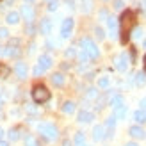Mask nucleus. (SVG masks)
Returning <instances> with one entry per match:
<instances>
[{
	"instance_id": "1",
	"label": "nucleus",
	"mask_w": 146,
	"mask_h": 146,
	"mask_svg": "<svg viewBox=\"0 0 146 146\" xmlns=\"http://www.w3.org/2000/svg\"><path fill=\"white\" fill-rule=\"evenodd\" d=\"M134 27H135L134 11H125L121 14V18H119V34H121L119 39H121V43H127L130 39V34H132Z\"/></svg>"
},
{
	"instance_id": "2",
	"label": "nucleus",
	"mask_w": 146,
	"mask_h": 146,
	"mask_svg": "<svg viewBox=\"0 0 146 146\" xmlns=\"http://www.w3.org/2000/svg\"><path fill=\"white\" fill-rule=\"evenodd\" d=\"M80 46H82V52L89 57V59H98V55H100V52H98V46L94 45V43L89 39V38H84L82 41H80Z\"/></svg>"
},
{
	"instance_id": "3",
	"label": "nucleus",
	"mask_w": 146,
	"mask_h": 146,
	"mask_svg": "<svg viewBox=\"0 0 146 146\" xmlns=\"http://www.w3.org/2000/svg\"><path fill=\"white\" fill-rule=\"evenodd\" d=\"M32 100L36 102V104H46V102L50 100V91L45 86H36L32 89Z\"/></svg>"
},
{
	"instance_id": "4",
	"label": "nucleus",
	"mask_w": 146,
	"mask_h": 146,
	"mask_svg": "<svg viewBox=\"0 0 146 146\" xmlns=\"http://www.w3.org/2000/svg\"><path fill=\"white\" fill-rule=\"evenodd\" d=\"M39 132L43 134V137H45L46 141H55L57 135H59L55 125H52V123H41V125H39Z\"/></svg>"
},
{
	"instance_id": "5",
	"label": "nucleus",
	"mask_w": 146,
	"mask_h": 146,
	"mask_svg": "<svg viewBox=\"0 0 146 146\" xmlns=\"http://www.w3.org/2000/svg\"><path fill=\"white\" fill-rule=\"evenodd\" d=\"M73 25H75L73 18H66V20L62 21V25H61V38H62V39L70 38V34H71V31H73Z\"/></svg>"
},
{
	"instance_id": "6",
	"label": "nucleus",
	"mask_w": 146,
	"mask_h": 146,
	"mask_svg": "<svg viewBox=\"0 0 146 146\" xmlns=\"http://www.w3.org/2000/svg\"><path fill=\"white\" fill-rule=\"evenodd\" d=\"M114 62H116V68H118L119 71H125L127 66H128V55L127 54H121V55H118L114 59Z\"/></svg>"
},
{
	"instance_id": "7",
	"label": "nucleus",
	"mask_w": 146,
	"mask_h": 146,
	"mask_svg": "<svg viewBox=\"0 0 146 146\" xmlns=\"http://www.w3.org/2000/svg\"><path fill=\"white\" fill-rule=\"evenodd\" d=\"M21 16H23V18L29 21V23H32L36 13H34V9H32L31 5H21Z\"/></svg>"
},
{
	"instance_id": "8",
	"label": "nucleus",
	"mask_w": 146,
	"mask_h": 146,
	"mask_svg": "<svg viewBox=\"0 0 146 146\" xmlns=\"http://www.w3.org/2000/svg\"><path fill=\"white\" fill-rule=\"evenodd\" d=\"M20 54V50L16 46H0V55L5 57H16Z\"/></svg>"
},
{
	"instance_id": "9",
	"label": "nucleus",
	"mask_w": 146,
	"mask_h": 146,
	"mask_svg": "<svg viewBox=\"0 0 146 146\" xmlns=\"http://www.w3.org/2000/svg\"><path fill=\"white\" fill-rule=\"evenodd\" d=\"M107 25H109V31H111V38H116L118 36V20H116L114 16H109L107 18Z\"/></svg>"
},
{
	"instance_id": "10",
	"label": "nucleus",
	"mask_w": 146,
	"mask_h": 146,
	"mask_svg": "<svg viewBox=\"0 0 146 146\" xmlns=\"http://www.w3.org/2000/svg\"><path fill=\"white\" fill-rule=\"evenodd\" d=\"M14 73H16L18 78H25L27 77V64L25 62H16V66H14Z\"/></svg>"
},
{
	"instance_id": "11",
	"label": "nucleus",
	"mask_w": 146,
	"mask_h": 146,
	"mask_svg": "<svg viewBox=\"0 0 146 146\" xmlns=\"http://www.w3.org/2000/svg\"><path fill=\"white\" fill-rule=\"evenodd\" d=\"M38 66H39L43 71L48 70L50 66H52V57H50V55H41L39 61H38Z\"/></svg>"
},
{
	"instance_id": "12",
	"label": "nucleus",
	"mask_w": 146,
	"mask_h": 146,
	"mask_svg": "<svg viewBox=\"0 0 146 146\" xmlns=\"http://www.w3.org/2000/svg\"><path fill=\"white\" fill-rule=\"evenodd\" d=\"M128 134L132 135V137H135V139H143V137L146 135V134H144V130H143V128H141L139 125H134V127H130Z\"/></svg>"
},
{
	"instance_id": "13",
	"label": "nucleus",
	"mask_w": 146,
	"mask_h": 146,
	"mask_svg": "<svg viewBox=\"0 0 146 146\" xmlns=\"http://www.w3.org/2000/svg\"><path fill=\"white\" fill-rule=\"evenodd\" d=\"M39 29H41V34H45V36H48L52 32V21H50V18H43Z\"/></svg>"
},
{
	"instance_id": "14",
	"label": "nucleus",
	"mask_w": 146,
	"mask_h": 146,
	"mask_svg": "<svg viewBox=\"0 0 146 146\" xmlns=\"http://www.w3.org/2000/svg\"><path fill=\"white\" fill-rule=\"evenodd\" d=\"M94 119V114L93 112H87V111H80L78 112V121L80 123H91Z\"/></svg>"
},
{
	"instance_id": "15",
	"label": "nucleus",
	"mask_w": 146,
	"mask_h": 146,
	"mask_svg": "<svg viewBox=\"0 0 146 146\" xmlns=\"http://www.w3.org/2000/svg\"><path fill=\"white\" fill-rule=\"evenodd\" d=\"M105 128L104 127H102V125H98V127H94L93 128V139L94 141H102V139H104V137H105Z\"/></svg>"
},
{
	"instance_id": "16",
	"label": "nucleus",
	"mask_w": 146,
	"mask_h": 146,
	"mask_svg": "<svg viewBox=\"0 0 146 146\" xmlns=\"http://www.w3.org/2000/svg\"><path fill=\"white\" fill-rule=\"evenodd\" d=\"M64 80H66V78H64L62 73H54V75H52V84H54V86H57V87L64 86Z\"/></svg>"
},
{
	"instance_id": "17",
	"label": "nucleus",
	"mask_w": 146,
	"mask_h": 146,
	"mask_svg": "<svg viewBox=\"0 0 146 146\" xmlns=\"http://www.w3.org/2000/svg\"><path fill=\"white\" fill-rule=\"evenodd\" d=\"M134 119H135V123H146V111H143V109L135 111L134 112Z\"/></svg>"
},
{
	"instance_id": "18",
	"label": "nucleus",
	"mask_w": 146,
	"mask_h": 146,
	"mask_svg": "<svg viewBox=\"0 0 146 146\" xmlns=\"http://www.w3.org/2000/svg\"><path fill=\"white\" fill-rule=\"evenodd\" d=\"M5 20H7V23H9V25H16L18 21H20V14L18 13H9L5 16Z\"/></svg>"
},
{
	"instance_id": "19",
	"label": "nucleus",
	"mask_w": 146,
	"mask_h": 146,
	"mask_svg": "<svg viewBox=\"0 0 146 146\" xmlns=\"http://www.w3.org/2000/svg\"><path fill=\"white\" fill-rule=\"evenodd\" d=\"M127 116V107L123 105V107H119V109H114V118L116 119H123Z\"/></svg>"
},
{
	"instance_id": "20",
	"label": "nucleus",
	"mask_w": 146,
	"mask_h": 146,
	"mask_svg": "<svg viewBox=\"0 0 146 146\" xmlns=\"http://www.w3.org/2000/svg\"><path fill=\"white\" fill-rule=\"evenodd\" d=\"M62 112H64V114H71V112H75V104H73V102H64V105H62Z\"/></svg>"
},
{
	"instance_id": "21",
	"label": "nucleus",
	"mask_w": 146,
	"mask_h": 146,
	"mask_svg": "<svg viewBox=\"0 0 146 146\" xmlns=\"http://www.w3.org/2000/svg\"><path fill=\"white\" fill-rule=\"evenodd\" d=\"M111 105H112L114 109H119V107H123V96H121V94H116V96L111 100Z\"/></svg>"
},
{
	"instance_id": "22",
	"label": "nucleus",
	"mask_w": 146,
	"mask_h": 146,
	"mask_svg": "<svg viewBox=\"0 0 146 146\" xmlns=\"http://www.w3.org/2000/svg\"><path fill=\"white\" fill-rule=\"evenodd\" d=\"M75 146H86V137H84V132H78L75 135Z\"/></svg>"
},
{
	"instance_id": "23",
	"label": "nucleus",
	"mask_w": 146,
	"mask_h": 146,
	"mask_svg": "<svg viewBox=\"0 0 146 146\" xmlns=\"http://www.w3.org/2000/svg\"><path fill=\"white\" fill-rule=\"evenodd\" d=\"M9 139L11 141H18L20 139V128H11L9 130Z\"/></svg>"
},
{
	"instance_id": "24",
	"label": "nucleus",
	"mask_w": 146,
	"mask_h": 146,
	"mask_svg": "<svg viewBox=\"0 0 146 146\" xmlns=\"http://www.w3.org/2000/svg\"><path fill=\"white\" fill-rule=\"evenodd\" d=\"M25 146H39V144H38V141H36L34 135H27L25 137Z\"/></svg>"
},
{
	"instance_id": "25",
	"label": "nucleus",
	"mask_w": 146,
	"mask_h": 146,
	"mask_svg": "<svg viewBox=\"0 0 146 146\" xmlns=\"http://www.w3.org/2000/svg\"><path fill=\"white\" fill-rule=\"evenodd\" d=\"M135 82L137 84H144L146 82V73L144 71H141V73H137V75H135Z\"/></svg>"
},
{
	"instance_id": "26",
	"label": "nucleus",
	"mask_w": 146,
	"mask_h": 146,
	"mask_svg": "<svg viewBox=\"0 0 146 146\" xmlns=\"http://www.w3.org/2000/svg\"><path fill=\"white\" fill-rule=\"evenodd\" d=\"M7 75H9V68L4 66V64H0V78H5Z\"/></svg>"
},
{
	"instance_id": "27",
	"label": "nucleus",
	"mask_w": 146,
	"mask_h": 146,
	"mask_svg": "<svg viewBox=\"0 0 146 146\" xmlns=\"http://www.w3.org/2000/svg\"><path fill=\"white\" fill-rule=\"evenodd\" d=\"M98 86L102 87V89H105V87L109 86V77H102V78L98 80Z\"/></svg>"
},
{
	"instance_id": "28",
	"label": "nucleus",
	"mask_w": 146,
	"mask_h": 146,
	"mask_svg": "<svg viewBox=\"0 0 146 146\" xmlns=\"http://www.w3.org/2000/svg\"><path fill=\"white\" fill-rule=\"evenodd\" d=\"M114 125H116V118H114V116H111V118L107 119L105 127H107V128H114Z\"/></svg>"
},
{
	"instance_id": "29",
	"label": "nucleus",
	"mask_w": 146,
	"mask_h": 146,
	"mask_svg": "<svg viewBox=\"0 0 146 146\" xmlns=\"http://www.w3.org/2000/svg\"><path fill=\"white\" fill-rule=\"evenodd\" d=\"M132 36H134L135 39H139L141 36H143V29H139V27H137V29H134V31H132Z\"/></svg>"
},
{
	"instance_id": "30",
	"label": "nucleus",
	"mask_w": 146,
	"mask_h": 146,
	"mask_svg": "<svg viewBox=\"0 0 146 146\" xmlns=\"http://www.w3.org/2000/svg\"><path fill=\"white\" fill-rule=\"evenodd\" d=\"M57 5H59V2H57V0H50V4H48V11H55V9H57Z\"/></svg>"
},
{
	"instance_id": "31",
	"label": "nucleus",
	"mask_w": 146,
	"mask_h": 146,
	"mask_svg": "<svg viewBox=\"0 0 146 146\" xmlns=\"http://www.w3.org/2000/svg\"><path fill=\"white\" fill-rule=\"evenodd\" d=\"M94 34H96V38H98V39H104V38H105V34H104V31H102L100 27L94 29Z\"/></svg>"
},
{
	"instance_id": "32",
	"label": "nucleus",
	"mask_w": 146,
	"mask_h": 146,
	"mask_svg": "<svg viewBox=\"0 0 146 146\" xmlns=\"http://www.w3.org/2000/svg\"><path fill=\"white\" fill-rule=\"evenodd\" d=\"M0 38H9V31L5 27H0Z\"/></svg>"
},
{
	"instance_id": "33",
	"label": "nucleus",
	"mask_w": 146,
	"mask_h": 146,
	"mask_svg": "<svg viewBox=\"0 0 146 146\" xmlns=\"http://www.w3.org/2000/svg\"><path fill=\"white\" fill-rule=\"evenodd\" d=\"M96 96H98L96 89H89V91H87V98H96Z\"/></svg>"
},
{
	"instance_id": "34",
	"label": "nucleus",
	"mask_w": 146,
	"mask_h": 146,
	"mask_svg": "<svg viewBox=\"0 0 146 146\" xmlns=\"http://www.w3.org/2000/svg\"><path fill=\"white\" fill-rule=\"evenodd\" d=\"M27 34H29V36H34V27H32V23L27 25Z\"/></svg>"
},
{
	"instance_id": "35",
	"label": "nucleus",
	"mask_w": 146,
	"mask_h": 146,
	"mask_svg": "<svg viewBox=\"0 0 146 146\" xmlns=\"http://www.w3.org/2000/svg\"><path fill=\"white\" fill-rule=\"evenodd\" d=\"M114 7H116V9H121V7H123V0H114Z\"/></svg>"
},
{
	"instance_id": "36",
	"label": "nucleus",
	"mask_w": 146,
	"mask_h": 146,
	"mask_svg": "<svg viewBox=\"0 0 146 146\" xmlns=\"http://www.w3.org/2000/svg\"><path fill=\"white\" fill-rule=\"evenodd\" d=\"M41 73H43V70L39 66H34V75H41Z\"/></svg>"
},
{
	"instance_id": "37",
	"label": "nucleus",
	"mask_w": 146,
	"mask_h": 146,
	"mask_svg": "<svg viewBox=\"0 0 146 146\" xmlns=\"http://www.w3.org/2000/svg\"><path fill=\"white\" fill-rule=\"evenodd\" d=\"M66 55H68V57L75 55V50H73V48H68V50H66Z\"/></svg>"
},
{
	"instance_id": "38",
	"label": "nucleus",
	"mask_w": 146,
	"mask_h": 146,
	"mask_svg": "<svg viewBox=\"0 0 146 146\" xmlns=\"http://www.w3.org/2000/svg\"><path fill=\"white\" fill-rule=\"evenodd\" d=\"M141 109H143V111H146V96L141 100Z\"/></svg>"
},
{
	"instance_id": "39",
	"label": "nucleus",
	"mask_w": 146,
	"mask_h": 146,
	"mask_svg": "<svg viewBox=\"0 0 146 146\" xmlns=\"http://www.w3.org/2000/svg\"><path fill=\"white\" fill-rule=\"evenodd\" d=\"M100 18L105 20V18H107V11H102V13H100Z\"/></svg>"
},
{
	"instance_id": "40",
	"label": "nucleus",
	"mask_w": 146,
	"mask_h": 146,
	"mask_svg": "<svg viewBox=\"0 0 146 146\" xmlns=\"http://www.w3.org/2000/svg\"><path fill=\"white\" fill-rule=\"evenodd\" d=\"M62 146H71V143H70V141H64V143H62Z\"/></svg>"
},
{
	"instance_id": "41",
	"label": "nucleus",
	"mask_w": 146,
	"mask_h": 146,
	"mask_svg": "<svg viewBox=\"0 0 146 146\" xmlns=\"http://www.w3.org/2000/svg\"><path fill=\"white\" fill-rule=\"evenodd\" d=\"M2 135H4V130H2V127H0V141H2Z\"/></svg>"
},
{
	"instance_id": "42",
	"label": "nucleus",
	"mask_w": 146,
	"mask_h": 146,
	"mask_svg": "<svg viewBox=\"0 0 146 146\" xmlns=\"http://www.w3.org/2000/svg\"><path fill=\"white\" fill-rule=\"evenodd\" d=\"M0 146H7V141H0Z\"/></svg>"
},
{
	"instance_id": "43",
	"label": "nucleus",
	"mask_w": 146,
	"mask_h": 146,
	"mask_svg": "<svg viewBox=\"0 0 146 146\" xmlns=\"http://www.w3.org/2000/svg\"><path fill=\"white\" fill-rule=\"evenodd\" d=\"M125 146H137V144H135V143H127Z\"/></svg>"
},
{
	"instance_id": "44",
	"label": "nucleus",
	"mask_w": 146,
	"mask_h": 146,
	"mask_svg": "<svg viewBox=\"0 0 146 146\" xmlns=\"http://www.w3.org/2000/svg\"><path fill=\"white\" fill-rule=\"evenodd\" d=\"M144 70H146V55H144Z\"/></svg>"
},
{
	"instance_id": "45",
	"label": "nucleus",
	"mask_w": 146,
	"mask_h": 146,
	"mask_svg": "<svg viewBox=\"0 0 146 146\" xmlns=\"http://www.w3.org/2000/svg\"><path fill=\"white\" fill-rule=\"evenodd\" d=\"M25 2H34V0H25Z\"/></svg>"
},
{
	"instance_id": "46",
	"label": "nucleus",
	"mask_w": 146,
	"mask_h": 146,
	"mask_svg": "<svg viewBox=\"0 0 146 146\" xmlns=\"http://www.w3.org/2000/svg\"><path fill=\"white\" fill-rule=\"evenodd\" d=\"M0 104H2V102H0Z\"/></svg>"
},
{
	"instance_id": "47",
	"label": "nucleus",
	"mask_w": 146,
	"mask_h": 146,
	"mask_svg": "<svg viewBox=\"0 0 146 146\" xmlns=\"http://www.w3.org/2000/svg\"><path fill=\"white\" fill-rule=\"evenodd\" d=\"M48 2H50V0H48Z\"/></svg>"
}]
</instances>
